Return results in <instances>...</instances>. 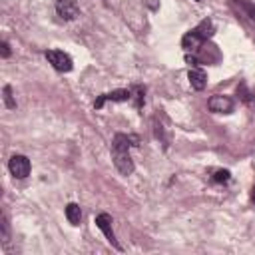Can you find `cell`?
I'll return each instance as SVG.
<instances>
[{
    "label": "cell",
    "instance_id": "cell-1",
    "mask_svg": "<svg viewBox=\"0 0 255 255\" xmlns=\"http://www.w3.org/2000/svg\"><path fill=\"white\" fill-rule=\"evenodd\" d=\"M137 141H139L137 135H128V133H116L114 135V141H112V159H114L116 169L122 175H131L133 169H135L133 159L129 155V147L131 145H137Z\"/></svg>",
    "mask_w": 255,
    "mask_h": 255
},
{
    "label": "cell",
    "instance_id": "cell-2",
    "mask_svg": "<svg viewBox=\"0 0 255 255\" xmlns=\"http://www.w3.org/2000/svg\"><path fill=\"white\" fill-rule=\"evenodd\" d=\"M213 36V22L211 20H201L193 30H189L183 38H181V48L185 50V52H193V50H197L207 38H211Z\"/></svg>",
    "mask_w": 255,
    "mask_h": 255
},
{
    "label": "cell",
    "instance_id": "cell-3",
    "mask_svg": "<svg viewBox=\"0 0 255 255\" xmlns=\"http://www.w3.org/2000/svg\"><path fill=\"white\" fill-rule=\"evenodd\" d=\"M8 169H10V173H12L16 179H24V177L30 175L32 165H30V159H28L26 155L16 153V155L10 157V161H8Z\"/></svg>",
    "mask_w": 255,
    "mask_h": 255
},
{
    "label": "cell",
    "instance_id": "cell-4",
    "mask_svg": "<svg viewBox=\"0 0 255 255\" xmlns=\"http://www.w3.org/2000/svg\"><path fill=\"white\" fill-rule=\"evenodd\" d=\"M46 60H48L58 72H70V70L74 68L72 58H70L66 52H62V50H48V52H46Z\"/></svg>",
    "mask_w": 255,
    "mask_h": 255
},
{
    "label": "cell",
    "instance_id": "cell-5",
    "mask_svg": "<svg viewBox=\"0 0 255 255\" xmlns=\"http://www.w3.org/2000/svg\"><path fill=\"white\" fill-rule=\"evenodd\" d=\"M207 108L209 112L213 114H231L233 108H235V102L229 98V96H223V94H215L207 100Z\"/></svg>",
    "mask_w": 255,
    "mask_h": 255
},
{
    "label": "cell",
    "instance_id": "cell-6",
    "mask_svg": "<svg viewBox=\"0 0 255 255\" xmlns=\"http://www.w3.org/2000/svg\"><path fill=\"white\" fill-rule=\"evenodd\" d=\"M96 225L102 229V233L106 235V239L110 241V245H112V247H116L118 251H122V249H124V247L118 243L116 233H114V229H112V215H110V213H98V215H96Z\"/></svg>",
    "mask_w": 255,
    "mask_h": 255
},
{
    "label": "cell",
    "instance_id": "cell-7",
    "mask_svg": "<svg viewBox=\"0 0 255 255\" xmlns=\"http://www.w3.org/2000/svg\"><path fill=\"white\" fill-rule=\"evenodd\" d=\"M131 100V88L129 90H114V92H108V94H102L96 98L94 102V108L96 110H102L106 102H129Z\"/></svg>",
    "mask_w": 255,
    "mask_h": 255
},
{
    "label": "cell",
    "instance_id": "cell-8",
    "mask_svg": "<svg viewBox=\"0 0 255 255\" xmlns=\"http://www.w3.org/2000/svg\"><path fill=\"white\" fill-rule=\"evenodd\" d=\"M56 14L62 20H74L80 14L76 0H56Z\"/></svg>",
    "mask_w": 255,
    "mask_h": 255
},
{
    "label": "cell",
    "instance_id": "cell-9",
    "mask_svg": "<svg viewBox=\"0 0 255 255\" xmlns=\"http://www.w3.org/2000/svg\"><path fill=\"white\" fill-rule=\"evenodd\" d=\"M187 80H189V84H191V88L193 90H197V92H201L205 86H207V74L201 70V68H189V72H187Z\"/></svg>",
    "mask_w": 255,
    "mask_h": 255
},
{
    "label": "cell",
    "instance_id": "cell-10",
    "mask_svg": "<svg viewBox=\"0 0 255 255\" xmlns=\"http://www.w3.org/2000/svg\"><path fill=\"white\" fill-rule=\"evenodd\" d=\"M66 219H68L72 225H80L82 209H80L78 203H68V205H66Z\"/></svg>",
    "mask_w": 255,
    "mask_h": 255
},
{
    "label": "cell",
    "instance_id": "cell-11",
    "mask_svg": "<svg viewBox=\"0 0 255 255\" xmlns=\"http://www.w3.org/2000/svg\"><path fill=\"white\" fill-rule=\"evenodd\" d=\"M211 179H213L215 183H227V181L231 179V173H229V169H217Z\"/></svg>",
    "mask_w": 255,
    "mask_h": 255
},
{
    "label": "cell",
    "instance_id": "cell-12",
    "mask_svg": "<svg viewBox=\"0 0 255 255\" xmlns=\"http://www.w3.org/2000/svg\"><path fill=\"white\" fill-rule=\"evenodd\" d=\"M4 104H6V108H10V110L16 108V102H14V98H12V88H10V86H4Z\"/></svg>",
    "mask_w": 255,
    "mask_h": 255
},
{
    "label": "cell",
    "instance_id": "cell-13",
    "mask_svg": "<svg viewBox=\"0 0 255 255\" xmlns=\"http://www.w3.org/2000/svg\"><path fill=\"white\" fill-rule=\"evenodd\" d=\"M239 2V6L247 12V16L251 18V20H255V4H251V2H247V0H237Z\"/></svg>",
    "mask_w": 255,
    "mask_h": 255
},
{
    "label": "cell",
    "instance_id": "cell-14",
    "mask_svg": "<svg viewBox=\"0 0 255 255\" xmlns=\"http://www.w3.org/2000/svg\"><path fill=\"white\" fill-rule=\"evenodd\" d=\"M8 241H10V225L6 215H2V243H8Z\"/></svg>",
    "mask_w": 255,
    "mask_h": 255
},
{
    "label": "cell",
    "instance_id": "cell-15",
    "mask_svg": "<svg viewBox=\"0 0 255 255\" xmlns=\"http://www.w3.org/2000/svg\"><path fill=\"white\" fill-rule=\"evenodd\" d=\"M237 94H241V100H243V102L251 104V94L245 90V86H239V88H237Z\"/></svg>",
    "mask_w": 255,
    "mask_h": 255
},
{
    "label": "cell",
    "instance_id": "cell-16",
    "mask_svg": "<svg viewBox=\"0 0 255 255\" xmlns=\"http://www.w3.org/2000/svg\"><path fill=\"white\" fill-rule=\"evenodd\" d=\"M0 48H2V50H0L2 58H8V56H10V46H8V42H2V44H0Z\"/></svg>",
    "mask_w": 255,
    "mask_h": 255
},
{
    "label": "cell",
    "instance_id": "cell-17",
    "mask_svg": "<svg viewBox=\"0 0 255 255\" xmlns=\"http://www.w3.org/2000/svg\"><path fill=\"white\" fill-rule=\"evenodd\" d=\"M185 62L189 64V68H195V66H197V58H195V56H189V54H187V56H185Z\"/></svg>",
    "mask_w": 255,
    "mask_h": 255
},
{
    "label": "cell",
    "instance_id": "cell-18",
    "mask_svg": "<svg viewBox=\"0 0 255 255\" xmlns=\"http://www.w3.org/2000/svg\"><path fill=\"white\" fill-rule=\"evenodd\" d=\"M251 201L255 203V185H253V189H251Z\"/></svg>",
    "mask_w": 255,
    "mask_h": 255
},
{
    "label": "cell",
    "instance_id": "cell-19",
    "mask_svg": "<svg viewBox=\"0 0 255 255\" xmlns=\"http://www.w3.org/2000/svg\"><path fill=\"white\" fill-rule=\"evenodd\" d=\"M195 2H199V0H195Z\"/></svg>",
    "mask_w": 255,
    "mask_h": 255
}]
</instances>
